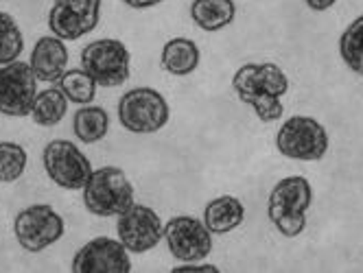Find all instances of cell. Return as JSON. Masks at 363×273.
<instances>
[{
	"label": "cell",
	"mask_w": 363,
	"mask_h": 273,
	"mask_svg": "<svg viewBox=\"0 0 363 273\" xmlns=\"http://www.w3.org/2000/svg\"><path fill=\"white\" fill-rule=\"evenodd\" d=\"M72 273H129L132 260L129 252L121 240L110 236H96L88 240L82 250H77L72 265Z\"/></svg>",
	"instance_id": "cell-13"
},
{
	"label": "cell",
	"mask_w": 363,
	"mask_h": 273,
	"mask_svg": "<svg viewBox=\"0 0 363 273\" xmlns=\"http://www.w3.org/2000/svg\"><path fill=\"white\" fill-rule=\"evenodd\" d=\"M84 204L94 216H118L134 206V186L123 168L101 166L84 186Z\"/></svg>",
	"instance_id": "cell-3"
},
{
	"label": "cell",
	"mask_w": 363,
	"mask_h": 273,
	"mask_svg": "<svg viewBox=\"0 0 363 273\" xmlns=\"http://www.w3.org/2000/svg\"><path fill=\"white\" fill-rule=\"evenodd\" d=\"M42 164L46 175L64 190H82L92 175V164L70 140H53L44 146Z\"/></svg>",
	"instance_id": "cell-8"
},
{
	"label": "cell",
	"mask_w": 363,
	"mask_h": 273,
	"mask_svg": "<svg viewBox=\"0 0 363 273\" xmlns=\"http://www.w3.org/2000/svg\"><path fill=\"white\" fill-rule=\"evenodd\" d=\"M245 219L243 204L232 194H221L217 199L208 202L203 208V223L213 234H228L237 230Z\"/></svg>",
	"instance_id": "cell-15"
},
{
	"label": "cell",
	"mask_w": 363,
	"mask_h": 273,
	"mask_svg": "<svg viewBox=\"0 0 363 273\" xmlns=\"http://www.w3.org/2000/svg\"><path fill=\"white\" fill-rule=\"evenodd\" d=\"M237 5L232 0H195L191 5V18L201 31H221L235 22Z\"/></svg>",
	"instance_id": "cell-17"
},
{
	"label": "cell",
	"mask_w": 363,
	"mask_h": 273,
	"mask_svg": "<svg viewBox=\"0 0 363 273\" xmlns=\"http://www.w3.org/2000/svg\"><path fill=\"white\" fill-rule=\"evenodd\" d=\"M22 48L24 40L18 22L9 13L0 11V64L16 62L22 55Z\"/></svg>",
	"instance_id": "cell-23"
},
{
	"label": "cell",
	"mask_w": 363,
	"mask_h": 273,
	"mask_svg": "<svg viewBox=\"0 0 363 273\" xmlns=\"http://www.w3.org/2000/svg\"><path fill=\"white\" fill-rule=\"evenodd\" d=\"M123 3L127 7H132V9H149V7H155V5L164 3V0H123Z\"/></svg>",
	"instance_id": "cell-25"
},
{
	"label": "cell",
	"mask_w": 363,
	"mask_h": 273,
	"mask_svg": "<svg viewBox=\"0 0 363 273\" xmlns=\"http://www.w3.org/2000/svg\"><path fill=\"white\" fill-rule=\"evenodd\" d=\"M328 132L311 116H291L278 129L276 146L284 158L315 162L328 151Z\"/></svg>",
	"instance_id": "cell-5"
},
{
	"label": "cell",
	"mask_w": 363,
	"mask_h": 273,
	"mask_svg": "<svg viewBox=\"0 0 363 273\" xmlns=\"http://www.w3.org/2000/svg\"><path fill=\"white\" fill-rule=\"evenodd\" d=\"M101 18V0H53L48 27L60 40L77 42L92 33Z\"/></svg>",
	"instance_id": "cell-12"
},
{
	"label": "cell",
	"mask_w": 363,
	"mask_h": 273,
	"mask_svg": "<svg viewBox=\"0 0 363 273\" xmlns=\"http://www.w3.org/2000/svg\"><path fill=\"white\" fill-rule=\"evenodd\" d=\"M60 88L66 94L68 101L77 103V105H88L94 101L96 96V88L99 83L90 77V74L82 68V70H66L60 79Z\"/></svg>",
	"instance_id": "cell-20"
},
{
	"label": "cell",
	"mask_w": 363,
	"mask_h": 273,
	"mask_svg": "<svg viewBox=\"0 0 363 273\" xmlns=\"http://www.w3.org/2000/svg\"><path fill=\"white\" fill-rule=\"evenodd\" d=\"M311 204H313V188L308 180L291 175L280 180L269 192L267 214L282 236L296 238L306 228V210Z\"/></svg>",
	"instance_id": "cell-2"
},
{
	"label": "cell",
	"mask_w": 363,
	"mask_h": 273,
	"mask_svg": "<svg viewBox=\"0 0 363 273\" xmlns=\"http://www.w3.org/2000/svg\"><path fill=\"white\" fill-rule=\"evenodd\" d=\"M304 3L308 9H313V11H326L337 3V0H304Z\"/></svg>",
	"instance_id": "cell-26"
},
{
	"label": "cell",
	"mask_w": 363,
	"mask_h": 273,
	"mask_svg": "<svg viewBox=\"0 0 363 273\" xmlns=\"http://www.w3.org/2000/svg\"><path fill=\"white\" fill-rule=\"evenodd\" d=\"M219 273V267L215 265H197V262H184V267H173V273Z\"/></svg>",
	"instance_id": "cell-24"
},
{
	"label": "cell",
	"mask_w": 363,
	"mask_h": 273,
	"mask_svg": "<svg viewBox=\"0 0 363 273\" xmlns=\"http://www.w3.org/2000/svg\"><path fill=\"white\" fill-rule=\"evenodd\" d=\"M118 240L125 245L129 254L151 252L164 238V226L160 214L149 206L134 204L129 206L116 221Z\"/></svg>",
	"instance_id": "cell-11"
},
{
	"label": "cell",
	"mask_w": 363,
	"mask_h": 273,
	"mask_svg": "<svg viewBox=\"0 0 363 273\" xmlns=\"http://www.w3.org/2000/svg\"><path fill=\"white\" fill-rule=\"evenodd\" d=\"M38 81L55 83L62 79L68 66V48L57 35H44L35 42L29 62Z\"/></svg>",
	"instance_id": "cell-14"
},
{
	"label": "cell",
	"mask_w": 363,
	"mask_h": 273,
	"mask_svg": "<svg viewBox=\"0 0 363 273\" xmlns=\"http://www.w3.org/2000/svg\"><path fill=\"white\" fill-rule=\"evenodd\" d=\"M340 55L344 64L363 77V16L352 20L340 37Z\"/></svg>",
	"instance_id": "cell-21"
},
{
	"label": "cell",
	"mask_w": 363,
	"mask_h": 273,
	"mask_svg": "<svg viewBox=\"0 0 363 273\" xmlns=\"http://www.w3.org/2000/svg\"><path fill=\"white\" fill-rule=\"evenodd\" d=\"M201 53L199 46L189 37H173L162 48V68L173 77H186L199 66Z\"/></svg>",
	"instance_id": "cell-16"
},
{
	"label": "cell",
	"mask_w": 363,
	"mask_h": 273,
	"mask_svg": "<svg viewBox=\"0 0 363 273\" xmlns=\"http://www.w3.org/2000/svg\"><path fill=\"white\" fill-rule=\"evenodd\" d=\"M232 88L263 122H276L282 118V96L289 92V79L280 66L245 64L232 77Z\"/></svg>",
	"instance_id": "cell-1"
},
{
	"label": "cell",
	"mask_w": 363,
	"mask_h": 273,
	"mask_svg": "<svg viewBox=\"0 0 363 273\" xmlns=\"http://www.w3.org/2000/svg\"><path fill=\"white\" fill-rule=\"evenodd\" d=\"M64 219L48 204H35L18 212L13 221V234L22 250L40 254L46 247L64 236Z\"/></svg>",
	"instance_id": "cell-7"
},
{
	"label": "cell",
	"mask_w": 363,
	"mask_h": 273,
	"mask_svg": "<svg viewBox=\"0 0 363 273\" xmlns=\"http://www.w3.org/2000/svg\"><path fill=\"white\" fill-rule=\"evenodd\" d=\"M108 127H110V116L99 105L88 103L82 110H77L72 118V132L77 140H82L84 144H94L103 140L108 134Z\"/></svg>",
	"instance_id": "cell-18"
},
{
	"label": "cell",
	"mask_w": 363,
	"mask_h": 273,
	"mask_svg": "<svg viewBox=\"0 0 363 273\" xmlns=\"http://www.w3.org/2000/svg\"><path fill=\"white\" fill-rule=\"evenodd\" d=\"M164 240L171 256L179 262H199L213 252V232L206 228L203 221L189 214L167 221Z\"/></svg>",
	"instance_id": "cell-10"
},
{
	"label": "cell",
	"mask_w": 363,
	"mask_h": 273,
	"mask_svg": "<svg viewBox=\"0 0 363 273\" xmlns=\"http://www.w3.org/2000/svg\"><path fill=\"white\" fill-rule=\"evenodd\" d=\"M38 96V77L27 62L0 64V114L11 118L31 116Z\"/></svg>",
	"instance_id": "cell-9"
},
{
	"label": "cell",
	"mask_w": 363,
	"mask_h": 273,
	"mask_svg": "<svg viewBox=\"0 0 363 273\" xmlns=\"http://www.w3.org/2000/svg\"><path fill=\"white\" fill-rule=\"evenodd\" d=\"M66 112H68V98L62 92V88H46L35 96L31 118L40 127H55L57 122H62Z\"/></svg>",
	"instance_id": "cell-19"
},
{
	"label": "cell",
	"mask_w": 363,
	"mask_h": 273,
	"mask_svg": "<svg viewBox=\"0 0 363 273\" xmlns=\"http://www.w3.org/2000/svg\"><path fill=\"white\" fill-rule=\"evenodd\" d=\"M129 57L127 46L121 40L103 37L90 42L82 51V68L101 88H118L129 79Z\"/></svg>",
	"instance_id": "cell-6"
},
{
	"label": "cell",
	"mask_w": 363,
	"mask_h": 273,
	"mask_svg": "<svg viewBox=\"0 0 363 273\" xmlns=\"http://www.w3.org/2000/svg\"><path fill=\"white\" fill-rule=\"evenodd\" d=\"M27 151L18 142H0V182L13 184L24 175Z\"/></svg>",
	"instance_id": "cell-22"
},
{
	"label": "cell",
	"mask_w": 363,
	"mask_h": 273,
	"mask_svg": "<svg viewBox=\"0 0 363 273\" xmlns=\"http://www.w3.org/2000/svg\"><path fill=\"white\" fill-rule=\"evenodd\" d=\"M167 98L153 88H132L118 101V120L132 134H155L169 122Z\"/></svg>",
	"instance_id": "cell-4"
}]
</instances>
